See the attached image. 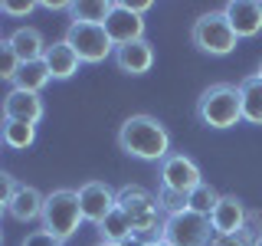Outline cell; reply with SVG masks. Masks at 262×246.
<instances>
[{"instance_id":"cell-2","label":"cell","mask_w":262,"mask_h":246,"mask_svg":"<svg viewBox=\"0 0 262 246\" xmlns=\"http://www.w3.org/2000/svg\"><path fill=\"white\" fill-rule=\"evenodd\" d=\"M196 121L207 128H216V131L236 128L243 121L239 86H233V82H213L210 89H203L200 98H196Z\"/></svg>"},{"instance_id":"cell-28","label":"cell","mask_w":262,"mask_h":246,"mask_svg":"<svg viewBox=\"0 0 262 246\" xmlns=\"http://www.w3.org/2000/svg\"><path fill=\"white\" fill-rule=\"evenodd\" d=\"M16 187H20V184H16V177H13V174H7V171H0V203H4V207L13 200Z\"/></svg>"},{"instance_id":"cell-12","label":"cell","mask_w":262,"mask_h":246,"mask_svg":"<svg viewBox=\"0 0 262 246\" xmlns=\"http://www.w3.org/2000/svg\"><path fill=\"white\" fill-rule=\"evenodd\" d=\"M105 33H108V39L115 46L135 43V39H144V20H141V13L128 10L125 0H115L112 16L105 20Z\"/></svg>"},{"instance_id":"cell-9","label":"cell","mask_w":262,"mask_h":246,"mask_svg":"<svg viewBox=\"0 0 262 246\" xmlns=\"http://www.w3.org/2000/svg\"><path fill=\"white\" fill-rule=\"evenodd\" d=\"M118 191H112L105 180H89V184L79 187V207H82V217L89 220V223H102L108 213L118 207Z\"/></svg>"},{"instance_id":"cell-36","label":"cell","mask_w":262,"mask_h":246,"mask_svg":"<svg viewBox=\"0 0 262 246\" xmlns=\"http://www.w3.org/2000/svg\"><path fill=\"white\" fill-rule=\"evenodd\" d=\"M256 76H259V79H262V66H259V72H256Z\"/></svg>"},{"instance_id":"cell-14","label":"cell","mask_w":262,"mask_h":246,"mask_svg":"<svg viewBox=\"0 0 262 246\" xmlns=\"http://www.w3.org/2000/svg\"><path fill=\"white\" fill-rule=\"evenodd\" d=\"M112 59L118 66V72H125V76H144L154 66V46L147 43V39H135V43L115 46Z\"/></svg>"},{"instance_id":"cell-18","label":"cell","mask_w":262,"mask_h":246,"mask_svg":"<svg viewBox=\"0 0 262 246\" xmlns=\"http://www.w3.org/2000/svg\"><path fill=\"white\" fill-rule=\"evenodd\" d=\"M239 86V95H243V121L249 125H262V79L259 76H246Z\"/></svg>"},{"instance_id":"cell-38","label":"cell","mask_w":262,"mask_h":246,"mask_svg":"<svg viewBox=\"0 0 262 246\" xmlns=\"http://www.w3.org/2000/svg\"><path fill=\"white\" fill-rule=\"evenodd\" d=\"M0 243H4V233H0Z\"/></svg>"},{"instance_id":"cell-3","label":"cell","mask_w":262,"mask_h":246,"mask_svg":"<svg viewBox=\"0 0 262 246\" xmlns=\"http://www.w3.org/2000/svg\"><path fill=\"white\" fill-rule=\"evenodd\" d=\"M118 207L131 217V230H135V236H144V240H164V213L158 207V197L151 191H144L141 184H125L118 191Z\"/></svg>"},{"instance_id":"cell-13","label":"cell","mask_w":262,"mask_h":246,"mask_svg":"<svg viewBox=\"0 0 262 246\" xmlns=\"http://www.w3.org/2000/svg\"><path fill=\"white\" fill-rule=\"evenodd\" d=\"M246 220H249V210L236 194H220L216 207L210 213V227L213 233H239L246 230Z\"/></svg>"},{"instance_id":"cell-25","label":"cell","mask_w":262,"mask_h":246,"mask_svg":"<svg viewBox=\"0 0 262 246\" xmlns=\"http://www.w3.org/2000/svg\"><path fill=\"white\" fill-rule=\"evenodd\" d=\"M256 243V230H239V233H213L210 246H252Z\"/></svg>"},{"instance_id":"cell-20","label":"cell","mask_w":262,"mask_h":246,"mask_svg":"<svg viewBox=\"0 0 262 246\" xmlns=\"http://www.w3.org/2000/svg\"><path fill=\"white\" fill-rule=\"evenodd\" d=\"M36 141V125L30 121H4L0 118V145L10 151H27Z\"/></svg>"},{"instance_id":"cell-15","label":"cell","mask_w":262,"mask_h":246,"mask_svg":"<svg viewBox=\"0 0 262 246\" xmlns=\"http://www.w3.org/2000/svg\"><path fill=\"white\" fill-rule=\"evenodd\" d=\"M43 63H46L49 76H53V79H59V82L72 79V76L79 72V66H82L79 53H76V49H72L69 43H66V39H56V43H49V46H46Z\"/></svg>"},{"instance_id":"cell-4","label":"cell","mask_w":262,"mask_h":246,"mask_svg":"<svg viewBox=\"0 0 262 246\" xmlns=\"http://www.w3.org/2000/svg\"><path fill=\"white\" fill-rule=\"evenodd\" d=\"M39 223H43V230L49 236H56L59 243H66L69 236H76L79 227L85 223L82 207H79V191H72V187H56V191H49Z\"/></svg>"},{"instance_id":"cell-23","label":"cell","mask_w":262,"mask_h":246,"mask_svg":"<svg viewBox=\"0 0 262 246\" xmlns=\"http://www.w3.org/2000/svg\"><path fill=\"white\" fill-rule=\"evenodd\" d=\"M187 210H193V213H200V217H210L213 207H216V200H220V194H216V187H210L207 180H203L196 191H190V197H187Z\"/></svg>"},{"instance_id":"cell-24","label":"cell","mask_w":262,"mask_h":246,"mask_svg":"<svg viewBox=\"0 0 262 246\" xmlns=\"http://www.w3.org/2000/svg\"><path fill=\"white\" fill-rule=\"evenodd\" d=\"M154 197H158V207H161V213H164V217H174V213H184V210H187V203H190V200H187L190 194L167 191V187H158V194H154Z\"/></svg>"},{"instance_id":"cell-39","label":"cell","mask_w":262,"mask_h":246,"mask_svg":"<svg viewBox=\"0 0 262 246\" xmlns=\"http://www.w3.org/2000/svg\"><path fill=\"white\" fill-rule=\"evenodd\" d=\"M0 43H4V39H0Z\"/></svg>"},{"instance_id":"cell-10","label":"cell","mask_w":262,"mask_h":246,"mask_svg":"<svg viewBox=\"0 0 262 246\" xmlns=\"http://www.w3.org/2000/svg\"><path fill=\"white\" fill-rule=\"evenodd\" d=\"M43 115H46V105L36 92L10 89L4 95V102H0V118L4 121H30V125H36V121H43Z\"/></svg>"},{"instance_id":"cell-19","label":"cell","mask_w":262,"mask_h":246,"mask_svg":"<svg viewBox=\"0 0 262 246\" xmlns=\"http://www.w3.org/2000/svg\"><path fill=\"white\" fill-rule=\"evenodd\" d=\"M115 0H79L72 4L69 20L72 23H89V27H105V20L112 16Z\"/></svg>"},{"instance_id":"cell-7","label":"cell","mask_w":262,"mask_h":246,"mask_svg":"<svg viewBox=\"0 0 262 246\" xmlns=\"http://www.w3.org/2000/svg\"><path fill=\"white\" fill-rule=\"evenodd\" d=\"M210 236H213L210 217H200L193 210L174 213L164 220V240L170 246H210Z\"/></svg>"},{"instance_id":"cell-31","label":"cell","mask_w":262,"mask_h":246,"mask_svg":"<svg viewBox=\"0 0 262 246\" xmlns=\"http://www.w3.org/2000/svg\"><path fill=\"white\" fill-rule=\"evenodd\" d=\"M121 246H151V240H144V236H135V233H131Z\"/></svg>"},{"instance_id":"cell-21","label":"cell","mask_w":262,"mask_h":246,"mask_svg":"<svg viewBox=\"0 0 262 246\" xmlns=\"http://www.w3.org/2000/svg\"><path fill=\"white\" fill-rule=\"evenodd\" d=\"M46 82H53L49 76L46 63L36 59V63H20V69H16V79H13V89H23V92H43Z\"/></svg>"},{"instance_id":"cell-17","label":"cell","mask_w":262,"mask_h":246,"mask_svg":"<svg viewBox=\"0 0 262 246\" xmlns=\"http://www.w3.org/2000/svg\"><path fill=\"white\" fill-rule=\"evenodd\" d=\"M7 43H10V49L16 53V59H20V63L43 59V53H46V46H49L46 36L36 27H16L10 36H7Z\"/></svg>"},{"instance_id":"cell-6","label":"cell","mask_w":262,"mask_h":246,"mask_svg":"<svg viewBox=\"0 0 262 246\" xmlns=\"http://www.w3.org/2000/svg\"><path fill=\"white\" fill-rule=\"evenodd\" d=\"M66 43L79 53L82 63H105L115 56V43L108 39L105 27H89V23H69L66 30Z\"/></svg>"},{"instance_id":"cell-37","label":"cell","mask_w":262,"mask_h":246,"mask_svg":"<svg viewBox=\"0 0 262 246\" xmlns=\"http://www.w3.org/2000/svg\"><path fill=\"white\" fill-rule=\"evenodd\" d=\"M0 13H4V0H0Z\"/></svg>"},{"instance_id":"cell-26","label":"cell","mask_w":262,"mask_h":246,"mask_svg":"<svg viewBox=\"0 0 262 246\" xmlns=\"http://www.w3.org/2000/svg\"><path fill=\"white\" fill-rule=\"evenodd\" d=\"M16 69H20V59H16V53L10 49V43H0V79L4 82H13L16 79Z\"/></svg>"},{"instance_id":"cell-33","label":"cell","mask_w":262,"mask_h":246,"mask_svg":"<svg viewBox=\"0 0 262 246\" xmlns=\"http://www.w3.org/2000/svg\"><path fill=\"white\" fill-rule=\"evenodd\" d=\"M151 246H170V243H167V240H154Z\"/></svg>"},{"instance_id":"cell-29","label":"cell","mask_w":262,"mask_h":246,"mask_svg":"<svg viewBox=\"0 0 262 246\" xmlns=\"http://www.w3.org/2000/svg\"><path fill=\"white\" fill-rule=\"evenodd\" d=\"M39 4H33V0H27V4H13V0H4V13L10 16H30L33 10H36Z\"/></svg>"},{"instance_id":"cell-35","label":"cell","mask_w":262,"mask_h":246,"mask_svg":"<svg viewBox=\"0 0 262 246\" xmlns=\"http://www.w3.org/2000/svg\"><path fill=\"white\" fill-rule=\"evenodd\" d=\"M4 213H7V207H4V203H0V217H4Z\"/></svg>"},{"instance_id":"cell-16","label":"cell","mask_w":262,"mask_h":246,"mask_svg":"<svg viewBox=\"0 0 262 246\" xmlns=\"http://www.w3.org/2000/svg\"><path fill=\"white\" fill-rule=\"evenodd\" d=\"M43 203H46V194L36 191L33 184H20L13 194V200L7 203V213L16 220V223H33V220L43 217Z\"/></svg>"},{"instance_id":"cell-27","label":"cell","mask_w":262,"mask_h":246,"mask_svg":"<svg viewBox=\"0 0 262 246\" xmlns=\"http://www.w3.org/2000/svg\"><path fill=\"white\" fill-rule=\"evenodd\" d=\"M20 246H62V243L56 240V236H49L46 230L39 227V230H30V233L23 236V243H20Z\"/></svg>"},{"instance_id":"cell-34","label":"cell","mask_w":262,"mask_h":246,"mask_svg":"<svg viewBox=\"0 0 262 246\" xmlns=\"http://www.w3.org/2000/svg\"><path fill=\"white\" fill-rule=\"evenodd\" d=\"M95 246H118V243H105V240H98V243H95Z\"/></svg>"},{"instance_id":"cell-30","label":"cell","mask_w":262,"mask_h":246,"mask_svg":"<svg viewBox=\"0 0 262 246\" xmlns=\"http://www.w3.org/2000/svg\"><path fill=\"white\" fill-rule=\"evenodd\" d=\"M39 7H46V10H66V13L72 10V4H66V0H43Z\"/></svg>"},{"instance_id":"cell-11","label":"cell","mask_w":262,"mask_h":246,"mask_svg":"<svg viewBox=\"0 0 262 246\" xmlns=\"http://www.w3.org/2000/svg\"><path fill=\"white\" fill-rule=\"evenodd\" d=\"M220 10L226 13L229 27L239 39H252L262 33V0H229Z\"/></svg>"},{"instance_id":"cell-22","label":"cell","mask_w":262,"mask_h":246,"mask_svg":"<svg viewBox=\"0 0 262 246\" xmlns=\"http://www.w3.org/2000/svg\"><path fill=\"white\" fill-rule=\"evenodd\" d=\"M131 233H135V230H131V217L121 207H115L108 217L98 223V240H105V243H118L121 246Z\"/></svg>"},{"instance_id":"cell-1","label":"cell","mask_w":262,"mask_h":246,"mask_svg":"<svg viewBox=\"0 0 262 246\" xmlns=\"http://www.w3.org/2000/svg\"><path fill=\"white\" fill-rule=\"evenodd\" d=\"M118 148L128 158L161 164L170 154V131L164 128V121H158L154 115H144V112L131 115L118 128Z\"/></svg>"},{"instance_id":"cell-5","label":"cell","mask_w":262,"mask_h":246,"mask_svg":"<svg viewBox=\"0 0 262 246\" xmlns=\"http://www.w3.org/2000/svg\"><path fill=\"white\" fill-rule=\"evenodd\" d=\"M190 43L207 56H229L236 46H239V36L229 27L223 10H210L200 13L190 27Z\"/></svg>"},{"instance_id":"cell-8","label":"cell","mask_w":262,"mask_h":246,"mask_svg":"<svg viewBox=\"0 0 262 246\" xmlns=\"http://www.w3.org/2000/svg\"><path fill=\"white\" fill-rule=\"evenodd\" d=\"M203 184V174L196 168L193 158H187L184 151H170L167 158L161 161V187L167 191H180V194H190Z\"/></svg>"},{"instance_id":"cell-40","label":"cell","mask_w":262,"mask_h":246,"mask_svg":"<svg viewBox=\"0 0 262 246\" xmlns=\"http://www.w3.org/2000/svg\"><path fill=\"white\" fill-rule=\"evenodd\" d=\"M0 148H4V145H0Z\"/></svg>"},{"instance_id":"cell-32","label":"cell","mask_w":262,"mask_h":246,"mask_svg":"<svg viewBox=\"0 0 262 246\" xmlns=\"http://www.w3.org/2000/svg\"><path fill=\"white\" fill-rule=\"evenodd\" d=\"M252 246H262V230H259V233H256V243H252Z\"/></svg>"}]
</instances>
